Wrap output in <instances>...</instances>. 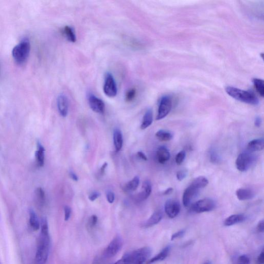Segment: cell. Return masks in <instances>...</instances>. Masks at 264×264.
Returning a JSON list of instances; mask_svg holds the SVG:
<instances>
[{"label": "cell", "mask_w": 264, "mask_h": 264, "mask_svg": "<svg viewBox=\"0 0 264 264\" xmlns=\"http://www.w3.org/2000/svg\"><path fill=\"white\" fill-rule=\"evenodd\" d=\"M35 258V264H46L50 252V237L47 219L43 218Z\"/></svg>", "instance_id": "1"}, {"label": "cell", "mask_w": 264, "mask_h": 264, "mask_svg": "<svg viewBox=\"0 0 264 264\" xmlns=\"http://www.w3.org/2000/svg\"><path fill=\"white\" fill-rule=\"evenodd\" d=\"M226 91L230 96L236 100L254 105H258L259 103V99L252 91L231 86L227 87Z\"/></svg>", "instance_id": "2"}, {"label": "cell", "mask_w": 264, "mask_h": 264, "mask_svg": "<svg viewBox=\"0 0 264 264\" xmlns=\"http://www.w3.org/2000/svg\"><path fill=\"white\" fill-rule=\"evenodd\" d=\"M31 44L27 39H24L12 50V56L18 65H22L28 59Z\"/></svg>", "instance_id": "3"}, {"label": "cell", "mask_w": 264, "mask_h": 264, "mask_svg": "<svg viewBox=\"0 0 264 264\" xmlns=\"http://www.w3.org/2000/svg\"><path fill=\"white\" fill-rule=\"evenodd\" d=\"M152 253L150 248H141L129 253L130 264H143L150 258Z\"/></svg>", "instance_id": "4"}, {"label": "cell", "mask_w": 264, "mask_h": 264, "mask_svg": "<svg viewBox=\"0 0 264 264\" xmlns=\"http://www.w3.org/2000/svg\"><path fill=\"white\" fill-rule=\"evenodd\" d=\"M123 245V241L120 236H117L104 250L103 256L105 259H110L115 257L120 252Z\"/></svg>", "instance_id": "5"}, {"label": "cell", "mask_w": 264, "mask_h": 264, "mask_svg": "<svg viewBox=\"0 0 264 264\" xmlns=\"http://www.w3.org/2000/svg\"><path fill=\"white\" fill-rule=\"evenodd\" d=\"M216 206L214 201L209 198L200 200L194 203L192 206L193 212L196 213L208 212L213 210Z\"/></svg>", "instance_id": "6"}, {"label": "cell", "mask_w": 264, "mask_h": 264, "mask_svg": "<svg viewBox=\"0 0 264 264\" xmlns=\"http://www.w3.org/2000/svg\"><path fill=\"white\" fill-rule=\"evenodd\" d=\"M254 162V157L252 154L244 152L237 157L236 161V166L239 171L245 172L252 166Z\"/></svg>", "instance_id": "7"}, {"label": "cell", "mask_w": 264, "mask_h": 264, "mask_svg": "<svg viewBox=\"0 0 264 264\" xmlns=\"http://www.w3.org/2000/svg\"><path fill=\"white\" fill-rule=\"evenodd\" d=\"M201 189L193 182L185 190L183 195V203L185 207L189 206L195 198L199 194Z\"/></svg>", "instance_id": "8"}, {"label": "cell", "mask_w": 264, "mask_h": 264, "mask_svg": "<svg viewBox=\"0 0 264 264\" xmlns=\"http://www.w3.org/2000/svg\"><path fill=\"white\" fill-rule=\"evenodd\" d=\"M172 99L169 96H163L160 102L158 107L157 121H160L165 118L172 109Z\"/></svg>", "instance_id": "9"}, {"label": "cell", "mask_w": 264, "mask_h": 264, "mask_svg": "<svg viewBox=\"0 0 264 264\" xmlns=\"http://www.w3.org/2000/svg\"><path fill=\"white\" fill-rule=\"evenodd\" d=\"M103 91L105 95L110 98L115 97L117 94V85L111 73H108L105 76Z\"/></svg>", "instance_id": "10"}, {"label": "cell", "mask_w": 264, "mask_h": 264, "mask_svg": "<svg viewBox=\"0 0 264 264\" xmlns=\"http://www.w3.org/2000/svg\"><path fill=\"white\" fill-rule=\"evenodd\" d=\"M181 206L180 202L175 199L168 200L165 204L166 214L170 218L176 217L180 212Z\"/></svg>", "instance_id": "11"}, {"label": "cell", "mask_w": 264, "mask_h": 264, "mask_svg": "<svg viewBox=\"0 0 264 264\" xmlns=\"http://www.w3.org/2000/svg\"><path fill=\"white\" fill-rule=\"evenodd\" d=\"M88 102L91 109L96 113L103 114L105 111V104L103 101L94 95L89 94Z\"/></svg>", "instance_id": "12"}, {"label": "cell", "mask_w": 264, "mask_h": 264, "mask_svg": "<svg viewBox=\"0 0 264 264\" xmlns=\"http://www.w3.org/2000/svg\"><path fill=\"white\" fill-rule=\"evenodd\" d=\"M57 105L60 115L66 117L67 116L69 109L68 100L67 97L64 94H61L57 99Z\"/></svg>", "instance_id": "13"}, {"label": "cell", "mask_w": 264, "mask_h": 264, "mask_svg": "<svg viewBox=\"0 0 264 264\" xmlns=\"http://www.w3.org/2000/svg\"><path fill=\"white\" fill-rule=\"evenodd\" d=\"M35 158L38 166L39 167H43L45 161V149L43 144L39 141L37 143Z\"/></svg>", "instance_id": "14"}, {"label": "cell", "mask_w": 264, "mask_h": 264, "mask_svg": "<svg viewBox=\"0 0 264 264\" xmlns=\"http://www.w3.org/2000/svg\"><path fill=\"white\" fill-rule=\"evenodd\" d=\"M152 189L151 182L145 181L142 184L141 191L138 195V199L141 201L147 199L152 193Z\"/></svg>", "instance_id": "15"}, {"label": "cell", "mask_w": 264, "mask_h": 264, "mask_svg": "<svg viewBox=\"0 0 264 264\" xmlns=\"http://www.w3.org/2000/svg\"><path fill=\"white\" fill-rule=\"evenodd\" d=\"M163 218V214L160 210H156L151 216L143 224L146 228L152 227L159 223Z\"/></svg>", "instance_id": "16"}, {"label": "cell", "mask_w": 264, "mask_h": 264, "mask_svg": "<svg viewBox=\"0 0 264 264\" xmlns=\"http://www.w3.org/2000/svg\"><path fill=\"white\" fill-rule=\"evenodd\" d=\"M170 158V153L167 148L164 146L158 148L156 152V158L158 163L161 164L166 163Z\"/></svg>", "instance_id": "17"}, {"label": "cell", "mask_w": 264, "mask_h": 264, "mask_svg": "<svg viewBox=\"0 0 264 264\" xmlns=\"http://www.w3.org/2000/svg\"><path fill=\"white\" fill-rule=\"evenodd\" d=\"M236 195L238 199L241 201L252 199L255 195L253 191L247 189L237 190L236 192Z\"/></svg>", "instance_id": "18"}, {"label": "cell", "mask_w": 264, "mask_h": 264, "mask_svg": "<svg viewBox=\"0 0 264 264\" xmlns=\"http://www.w3.org/2000/svg\"><path fill=\"white\" fill-rule=\"evenodd\" d=\"M113 140L115 150L117 152L120 151L123 146V136L121 131L116 129L113 134Z\"/></svg>", "instance_id": "19"}, {"label": "cell", "mask_w": 264, "mask_h": 264, "mask_svg": "<svg viewBox=\"0 0 264 264\" xmlns=\"http://www.w3.org/2000/svg\"><path fill=\"white\" fill-rule=\"evenodd\" d=\"M246 219V216L243 214L232 215L224 221V224L226 227H230L234 225V224L242 222Z\"/></svg>", "instance_id": "20"}, {"label": "cell", "mask_w": 264, "mask_h": 264, "mask_svg": "<svg viewBox=\"0 0 264 264\" xmlns=\"http://www.w3.org/2000/svg\"><path fill=\"white\" fill-rule=\"evenodd\" d=\"M248 149L252 152L260 151L264 149V140L263 138L254 139L248 144Z\"/></svg>", "instance_id": "21"}, {"label": "cell", "mask_w": 264, "mask_h": 264, "mask_svg": "<svg viewBox=\"0 0 264 264\" xmlns=\"http://www.w3.org/2000/svg\"><path fill=\"white\" fill-rule=\"evenodd\" d=\"M29 223L31 228L35 231L41 228V223L35 211L30 209L29 211Z\"/></svg>", "instance_id": "22"}, {"label": "cell", "mask_w": 264, "mask_h": 264, "mask_svg": "<svg viewBox=\"0 0 264 264\" xmlns=\"http://www.w3.org/2000/svg\"><path fill=\"white\" fill-rule=\"evenodd\" d=\"M170 250V247L169 246L165 247L159 254L147 262V264H151L157 262H160L164 260L169 255Z\"/></svg>", "instance_id": "23"}, {"label": "cell", "mask_w": 264, "mask_h": 264, "mask_svg": "<svg viewBox=\"0 0 264 264\" xmlns=\"http://www.w3.org/2000/svg\"><path fill=\"white\" fill-rule=\"evenodd\" d=\"M153 123V112L152 110H148L145 113L142 124L140 126L141 130H145L149 127Z\"/></svg>", "instance_id": "24"}, {"label": "cell", "mask_w": 264, "mask_h": 264, "mask_svg": "<svg viewBox=\"0 0 264 264\" xmlns=\"http://www.w3.org/2000/svg\"><path fill=\"white\" fill-rule=\"evenodd\" d=\"M140 179L137 176L135 177L133 179L128 182L125 187L126 191L128 192H133L135 191L139 185Z\"/></svg>", "instance_id": "25"}, {"label": "cell", "mask_w": 264, "mask_h": 264, "mask_svg": "<svg viewBox=\"0 0 264 264\" xmlns=\"http://www.w3.org/2000/svg\"><path fill=\"white\" fill-rule=\"evenodd\" d=\"M155 135L158 139L162 141H170L173 138V133L169 131L163 130L157 131Z\"/></svg>", "instance_id": "26"}, {"label": "cell", "mask_w": 264, "mask_h": 264, "mask_svg": "<svg viewBox=\"0 0 264 264\" xmlns=\"http://www.w3.org/2000/svg\"><path fill=\"white\" fill-rule=\"evenodd\" d=\"M63 33L67 40L71 43H75L76 40L74 30L69 26H65Z\"/></svg>", "instance_id": "27"}, {"label": "cell", "mask_w": 264, "mask_h": 264, "mask_svg": "<svg viewBox=\"0 0 264 264\" xmlns=\"http://www.w3.org/2000/svg\"><path fill=\"white\" fill-rule=\"evenodd\" d=\"M36 201L39 205H43L46 202V194L44 190L41 188H38L35 191Z\"/></svg>", "instance_id": "28"}, {"label": "cell", "mask_w": 264, "mask_h": 264, "mask_svg": "<svg viewBox=\"0 0 264 264\" xmlns=\"http://www.w3.org/2000/svg\"><path fill=\"white\" fill-rule=\"evenodd\" d=\"M254 86L259 94L262 97L264 96V82L261 79L255 78L253 80Z\"/></svg>", "instance_id": "29"}, {"label": "cell", "mask_w": 264, "mask_h": 264, "mask_svg": "<svg viewBox=\"0 0 264 264\" xmlns=\"http://www.w3.org/2000/svg\"><path fill=\"white\" fill-rule=\"evenodd\" d=\"M136 95V90L135 88H131L127 91L126 94L125 99L127 102H130L133 101Z\"/></svg>", "instance_id": "30"}, {"label": "cell", "mask_w": 264, "mask_h": 264, "mask_svg": "<svg viewBox=\"0 0 264 264\" xmlns=\"http://www.w3.org/2000/svg\"><path fill=\"white\" fill-rule=\"evenodd\" d=\"M186 157V151L183 150L179 152L176 157V162L177 165H180L184 162Z\"/></svg>", "instance_id": "31"}, {"label": "cell", "mask_w": 264, "mask_h": 264, "mask_svg": "<svg viewBox=\"0 0 264 264\" xmlns=\"http://www.w3.org/2000/svg\"><path fill=\"white\" fill-rule=\"evenodd\" d=\"M188 174V171L186 169L181 170L177 173V179L178 181H182L187 177Z\"/></svg>", "instance_id": "32"}, {"label": "cell", "mask_w": 264, "mask_h": 264, "mask_svg": "<svg viewBox=\"0 0 264 264\" xmlns=\"http://www.w3.org/2000/svg\"><path fill=\"white\" fill-rule=\"evenodd\" d=\"M250 258L246 255H242L237 260L236 264H250Z\"/></svg>", "instance_id": "33"}, {"label": "cell", "mask_w": 264, "mask_h": 264, "mask_svg": "<svg viewBox=\"0 0 264 264\" xmlns=\"http://www.w3.org/2000/svg\"><path fill=\"white\" fill-rule=\"evenodd\" d=\"M98 217L96 215H92L89 220L88 226L91 229H92L96 226L98 223Z\"/></svg>", "instance_id": "34"}, {"label": "cell", "mask_w": 264, "mask_h": 264, "mask_svg": "<svg viewBox=\"0 0 264 264\" xmlns=\"http://www.w3.org/2000/svg\"><path fill=\"white\" fill-rule=\"evenodd\" d=\"M64 212H65V220L67 221H68L70 218L71 214V208L67 205H66L64 207Z\"/></svg>", "instance_id": "35"}, {"label": "cell", "mask_w": 264, "mask_h": 264, "mask_svg": "<svg viewBox=\"0 0 264 264\" xmlns=\"http://www.w3.org/2000/svg\"><path fill=\"white\" fill-rule=\"evenodd\" d=\"M114 264H130L129 253L125 254L120 260H118Z\"/></svg>", "instance_id": "36"}, {"label": "cell", "mask_w": 264, "mask_h": 264, "mask_svg": "<svg viewBox=\"0 0 264 264\" xmlns=\"http://www.w3.org/2000/svg\"><path fill=\"white\" fill-rule=\"evenodd\" d=\"M210 158L211 162L214 163H218L219 161L218 154L214 151V150L211 151L210 154Z\"/></svg>", "instance_id": "37"}, {"label": "cell", "mask_w": 264, "mask_h": 264, "mask_svg": "<svg viewBox=\"0 0 264 264\" xmlns=\"http://www.w3.org/2000/svg\"><path fill=\"white\" fill-rule=\"evenodd\" d=\"M100 194L98 192H92L88 197V199L92 202L95 201L100 197Z\"/></svg>", "instance_id": "38"}, {"label": "cell", "mask_w": 264, "mask_h": 264, "mask_svg": "<svg viewBox=\"0 0 264 264\" xmlns=\"http://www.w3.org/2000/svg\"><path fill=\"white\" fill-rule=\"evenodd\" d=\"M115 194L112 191L107 193V198L109 203L112 204L115 201Z\"/></svg>", "instance_id": "39"}, {"label": "cell", "mask_w": 264, "mask_h": 264, "mask_svg": "<svg viewBox=\"0 0 264 264\" xmlns=\"http://www.w3.org/2000/svg\"><path fill=\"white\" fill-rule=\"evenodd\" d=\"M185 234V231L182 230L179 231L175 234H174L172 236H171V241H174L176 239L181 238Z\"/></svg>", "instance_id": "40"}, {"label": "cell", "mask_w": 264, "mask_h": 264, "mask_svg": "<svg viewBox=\"0 0 264 264\" xmlns=\"http://www.w3.org/2000/svg\"><path fill=\"white\" fill-rule=\"evenodd\" d=\"M258 230L260 232H264V221L263 220L260 221L258 225Z\"/></svg>", "instance_id": "41"}, {"label": "cell", "mask_w": 264, "mask_h": 264, "mask_svg": "<svg viewBox=\"0 0 264 264\" xmlns=\"http://www.w3.org/2000/svg\"><path fill=\"white\" fill-rule=\"evenodd\" d=\"M264 251L259 256L257 260V264H264Z\"/></svg>", "instance_id": "42"}, {"label": "cell", "mask_w": 264, "mask_h": 264, "mask_svg": "<svg viewBox=\"0 0 264 264\" xmlns=\"http://www.w3.org/2000/svg\"><path fill=\"white\" fill-rule=\"evenodd\" d=\"M138 156L141 158V160L146 161L148 160V158L146 154L141 151H139L137 152Z\"/></svg>", "instance_id": "43"}, {"label": "cell", "mask_w": 264, "mask_h": 264, "mask_svg": "<svg viewBox=\"0 0 264 264\" xmlns=\"http://www.w3.org/2000/svg\"><path fill=\"white\" fill-rule=\"evenodd\" d=\"M262 124V119L260 117H257L255 121V125L257 127H260Z\"/></svg>", "instance_id": "44"}, {"label": "cell", "mask_w": 264, "mask_h": 264, "mask_svg": "<svg viewBox=\"0 0 264 264\" xmlns=\"http://www.w3.org/2000/svg\"><path fill=\"white\" fill-rule=\"evenodd\" d=\"M108 164L107 162L104 163L100 168V174L103 175L105 173V169L108 167Z\"/></svg>", "instance_id": "45"}, {"label": "cell", "mask_w": 264, "mask_h": 264, "mask_svg": "<svg viewBox=\"0 0 264 264\" xmlns=\"http://www.w3.org/2000/svg\"><path fill=\"white\" fill-rule=\"evenodd\" d=\"M69 175H70V178L73 181H77L78 180V178L77 176V175L75 173H74L73 172H72V171H71V172H70Z\"/></svg>", "instance_id": "46"}, {"label": "cell", "mask_w": 264, "mask_h": 264, "mask_svg": "<svg viewBox=\"0 0 264 264\" xmlns=\"http://www.w3.org/2000/svg\"><path fill=\"white\" fill-rule=\"evenodd\" d=\"M173 192V189L171 188H169L168 189H167L163 193L164 195H168L170 194L171 193H172Z\"/></svg>", "instance_id": "47"}, {"label": "cell", "mask_w": 264, "mask_h": 264, "mask_svg": "<svg viewBox=\"0 0 264 264\" xmlns=\"http://www.w3.org/2000/svg\"><path fill=\"white\" fill-rule=\"evenodd\" d=\"M202 264H212V263H211L209 261L205 262V263H203Z\"/></svg>", "instance_id": "48"}]
</instances>
